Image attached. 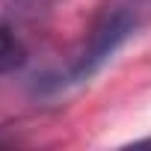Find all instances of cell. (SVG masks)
Returning <instances> with one entry per match:
<instances>
[{
  "instance_id": "3957f363",
  "label": "cell",
  "mask_w": 151,
  "mask_h": 151,
  "mask_svg": "<svg viewBox=\"0 0 151 151\" xmlns=\"http://www.w3.org/2000/svg\"><path fill=\"white\" fill-rule=\"evenodd\" d=\"M139 145H151V139H142V142H139Z\"/></svg>"
},
{
  "instance_id": "6da1fadb",
  "label": "cell",
  "mask_w": 151,
  "mask_h": 151,
  "mask_svg": "<svg viewBox=\"0 0 151 151\" xmlns=\"http://www.w3.org/2000/svg\"><path fill=\"white\" fill-rule=\"evenodd\" d=\"M133 30V18L124 6H116V9H107L104 18L95 24L86 47L80 50V56L71 62V68L65 74H59V77L50 83V89H59V86H68V83H83L86 77H92V74L116 53V47L130 36Z\"/></svg>"
},
{
  "instance_id": "7a4b0ae2",
  "label": "cell",
  "mask_w": 151,
  "mask_h": 151,
  "mask_svg": "<svg viewBox=\"0 0 151 151\" xmlns=\"http://www.w3.org/2000/svg\"><path fill=\"white\" fill-rule=\"evenodd\" d=\"M21 62H24V47H21V42L9 33V27L0 24V74L15 71Z\"/></svg>"
}]
</instances>
